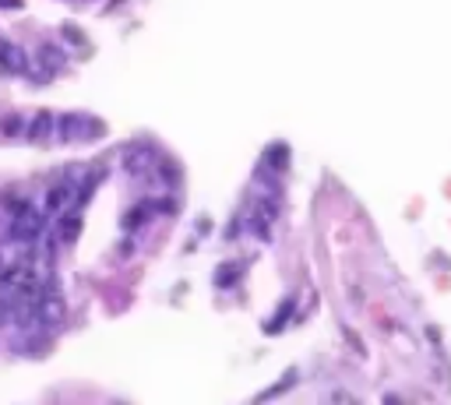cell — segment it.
<instances>
[{"mask_svg":"<svg viewBox=\"0 0 451 405\" xmlns=\"http://www.w3.org/2000/svg\"><path fill=\"white\" fill-rule=\"evenodd\" d=\"M237 278H240V264H233V268H222V271L215 275V282H219V285H233Z\"/></svg>","mask_w":451,"mask_h":405,"instance_id":"cell-1","label":"cell"},{"mask_svg":"<svg viewBox=\"0 0 451 405\" xmlns=\"http://www.w3.org/2000/svg\"><path fill=\"white\" fill-rule=\"evenodd\" d=\"M271 152H275V155H271L275 166H286V145H282V148H271Z\"/></svg>","mask_w":451,"mask_h":405,"instance_id":"cell-2","label":"cell"}]
</instances>
